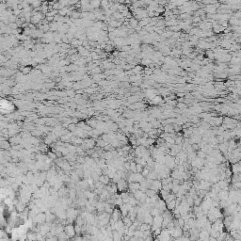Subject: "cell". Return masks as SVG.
Listing matches in <instances>:
<instances>
[{"label": "cell", "mask_w": 241, "mask_h": 241, "mask_svg": "<svg viewBox=\"0 0 241 241\" xmlns=\"http://www.w3.org/2000/svg\"><path fill=\"white\" fill-rule=\"evenodd\" d=\"M30 70H31L30 67H24L23 70H22V73H23V74H27L28 72H30Z\"/></svg>", "instance_id": "cell-7"}, {"label": "cell", "mask_w": 241, "mask_h": 241, "mask_svg": "<svg viewBox=\"0 0 241 241\" xmlns=\"http://www.w3.org/2000/svg\"><path fill=\"white\" fill-rule=\"evenodd\" d=\"M1 146H2V148H4V146H6V149H8V148L10 147V145H9V143H8V142H2Z\"/></svg>", "instance_id": "cell-8"}, {"label": "cell", "mask_w": 241, "mask_h": 241, "mask_svg": "<svg viewBox=\"0 0 241 241\" xmlns=\"http://www.w3.org/2000/svg\"><path fill=\"white\" fill-rule=\"evenodd\" d=\"M55 1H56V2H59V1H60V0H55Z\"/></svg>", "instance_id": "cell-9"}, {"label": "cell", "mask_w": 241, "mask_h": 241, "mask_svg": "<svg viewBox=\"0 0 241 241\" xmlns=\"http://www.w3.org/2000/svg\"><path fill=\"white\" fill-rule=\"evenodd\" d=\"M64 232L69 237H72L73 235H75V234H76V228H75V226H73V225H67V226L64 228Z\"/></svg>", "instance_id": "cell-1"}, {"label": "cell", "mask_w": 241, "mask_h": 241, "mask_svg": "<svg viewBox=\"0 0 241 241\" xmlns=\"http://www.w3.org/2000/svg\"><path fill=\"white\" fill-rule=\"evenodd\" d=\"M117 187H118V189L121 191H123L125 190L126 188H127V184H126V181L123 180V179H120L118 182H117Z\"/></svg>", "instance_id": "cell-2"}, {"label": "cell", "mask_w": 241, "mask_h": 241, "mask_svg": "<svg viewBox=\"0 0 241 241\" xmlns=\"http://www.w3.org/2000/svg\"><path fill=\"white\" fill-rule=\"evenodd\" d=\"M101 1L102 0H90V5L93 9H98L101 6Z\"/></svg>", "instance_id": "cell-4"}, {"label": "cell", "mask_w": 241, "mask_h": 241, "mask_svg": "<svg viewBox=\"0 0 241 241\" xmlns=\"http://www.w3.org/2000/svg\"><path fill=\"white\" fill-rule=\"evenodd\" d=\"M175 203H176V201H174V200H173V201H169V203H168V208L170 209V210H173L174 207H175Z\"/></svg>", "instance_id": "cell-6"}, {"label": "cell", "mask_w": 241, "mask_h": 241, "mask_svg": "<svg viewBox=\"0 0 241 241\" xmlns=\"http://www.w3.org/2000/svg\"><path fill=\"white\" fill-rule=\"evenodd\" d=\"M129 25H130V26H132V27H135V28H136V26L139 25V20L136 18H130L129 19Z\"/></svg>", "instance_id": "cell-5"}, {"label": "cell", "mask_w": 241, "mask_h": 241, "mask_svg": "<svg viewBox=\"0 0 241 241\" xmlns=\"http://www.w3.org/2000/svg\"><path fill=\"white\" fill-rule=\"evenodd\" d=\"M94 145H95V143H94L93 140H87V141H85V142H84V146L86 148H88V149L92 148Z\"/></svg>", "instance_id": "cell-3"}]
</instances>
